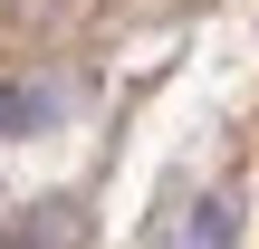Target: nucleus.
<instances>
[{"instance_id":"nucleus-1","label":"nucleus","mask_w":259,"mask_h":249,"mask_svg":"<svg viewBox=\"0 0 259 249\" xmlns=\"http://www.w3.org/2000/svg\"><path fill=\"white\" fill-rule=\"evenodd\" d=\"M183 249H240V211H231V202L211 192V202L192 211V230H183Z\"/></svg>"}]
</instances>
